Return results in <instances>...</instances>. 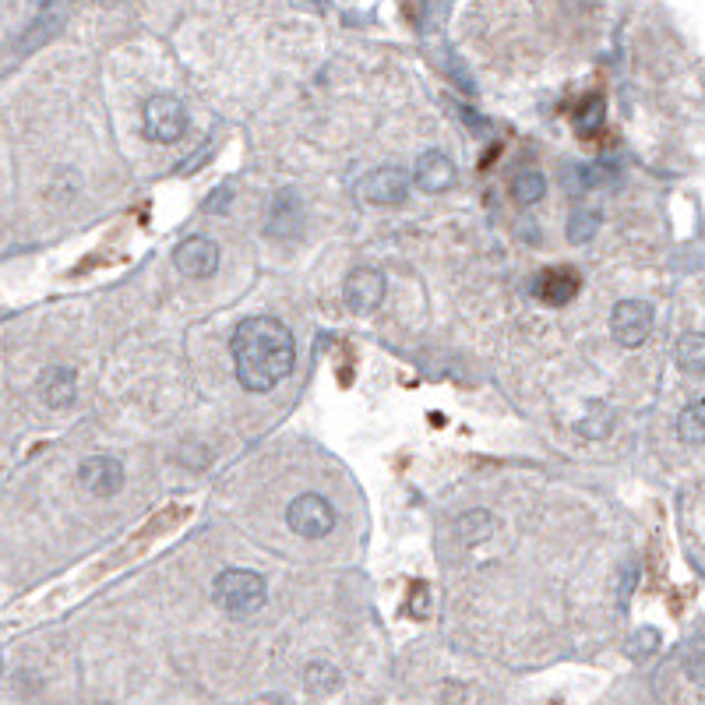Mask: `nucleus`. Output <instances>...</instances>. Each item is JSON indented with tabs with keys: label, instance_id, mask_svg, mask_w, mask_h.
Instances as JSON below:
<instances>
[{
	"label": "nucleus",
	"instance_id": "1",
	"mask_svg": "<svg viewBox=\"0 0 705 705\" xmlns=\"http://www.w3.org/2000/svg\"><path fill=\"white\" fill-rule=\"evenodd\" d=\"M233 364H237V382L247 392H273L282 377L293 371L297 342L293 332L273 314L244 318L233 332Z\"/></svg>",
	"mask_w": 705,
	"mask_h": 705
},
{
	"label": "nucleus",
	"instance_id": "2",
	"mask_svg": "<svg viewBox=\"0 0 705 705\" xmlns=\"http://www.w3.org/2000/svg\"><path fill=\"white\" fill-rule=\"evenodd\" d=\"M212 600L220 603L233 618H247V613H258L268 600V586L258 572L244 568H226L215 575L212 583Z\"/></svg>",
	"mask_w": 705,
	"mask_h": 705
},
{
	"label": "nucleus",
	"instance_id": "3",
	"mask_svg": "<svg viewBox=\"0 0 705 705\" xmlns=\"http://www.w3.org/2000/svg\"><path fill=\"white\" fill-rule=\"evenodd\" d=\"M141 128H145V138H149V141H159V145L180 141V138H184V131H188L184 103L173 99V96H152L149 103H145V110H141Z\"/></svg>",
	"mask_w": 705,
	"mask_h": 705
},
{
	"label": "nucleus",
	"instance_id": "4",
	"mask_svg": "<svg viewBox=\"0 0 705 705\" xmlns=\"http://www.w3.org/2000/svg\"><path fill=\"white\" fill-rule=\"evenodd\" d=\"M286 522L297 536L307 540H321L335 530V509L321 494H300L293 504L286 509Z\"/></svg>",
	"mask_w": 705,
	"mask_h": 705
},
{
	"label": "nucleus",
	"instance_id": "5",
	"mask_svg": "<svg viewBox=\"0 0 705 705\" xmlns=\"http://www.w3.org/2000/svg\"><path fill=\"white\" fill-rule=\"evenodd\" d=\"M649 329H653V307L645 300H621L610 314V332L621 346L635 350L649 339Z\"/></svg>",
	"mask_w": 705,
	"mask_h": 705
},
{
	"label": "nucleus",
	"instance_id": "6",
	"mask_svg": "<svg viewBox=\"0 0 705 705\" xmlns=\"http://www.w3.org/2000/svg\"><path fill=\"white\" fill-rule=\"evenodd\" d=\"M173 265L188 279H212L220 273V244L209 237H188L173 250Z\"/></svg>",
	"mask_w": 705,
	"mask_h": 705
},
{
	"label": "nucleus",
	"instance_id": "7",
	"mask_svg": "<svg viewBox=\"0 0 705 705\" xmlns=\"http://www.w3.org/2000/svg\"><path fill=\"white\" fill-rule=\"evenodd\" d=\"M342 300H346V307L356 314L377 311L385 300V276L377 273V268H356V273H350V279L342 282Z\"/></svg>",
	"mask_w": 705,
	"mask_h": 705
},
{
	"label": "nucleus",
	"instance_id": "8",
	"mask_svg": "<svg viewBox=\"0 0 705 705\" xmlns=\"http://www.w3.org/2000/svg\"><path fill=\"white\" fill-rule=\"evenodd\" d=\"M578 286H583V276L568 265H551L533 279V297L544 300L547 307H565L568 300H575Z\"/></svg>",
	"mask_w": 705,
	"mask_h": 705
},
{
	"label": "nucleus",
	"instance_id": "9",
	"mask_svg": "<svg viewBox=\"0 0 705 705\" xmlns=\"http://www.w3.org/2000/svg\"><path fill=\"white\" fill-rule=\"evenodd\" d=\"M303 197L297 191L276 194L273 209H268V237L273 241H297L303 233Z\"/></svg>",
	"mask_w": 705,
	"mask_h": 705
},
{
	"label": "nucleus",
	"instance_id": "10",
	"mask_svg": "<svg viewBox=\"0 0 705 705\" xmlns=\"http://www.w3.org/2000/svg\"><path fill=\"white\" fill-rule=\"evenodd\" d=\"M78 477L88 494L96 498H114L124 487V462L114 456H93L78 466Z\"/></svg>",
	"mask_w": 705,
	"mask_h": 705
},
{
	"label": "nucleus",
	"instance_id": "11",
	"mask_svg": "<svg viewBox=\"0 0 705 705\" xmlns=\"http://www.w3.org/2000/svg\"><path fill=\"white\" fill-rule=\"evenodd\" d=\"M360 194H364V202L371 205H399L409 194V173L399 167H382L360 184Z\"/></svg>",
	"mask_w": 705,
	"mask_h": 705
},
{
	"label": "nucleus",
	"instance_id": "12",
	"mask_svg": "<svg viewBox=\"0 0 705 705\" xmlns=\"http://www.w3.org/2000/svg\"><path fill=\"white\" fill-rule=\"evenodd\" d=\"M456 184V162H451L445 152L430 149L417 159V188L424 194H445Z\"/></svg>",
	"mask_w": 705,
	"mask_h": 705
},
{
	"label": "nucleus",
	"instance_id": "13",
	"mask_svg": "<svg viewBox=\"0 0 705 705\" xmlns=\"http://www.w3.org/2000/svg\"><path fill=\"white\" fill-rule=\"evenodd\" d=\"M40 395H43V403L53 406V409H64L75 403V371L71 367H50L43 374V385H40Z\"/></svg>",
	"mask_w": 705,
	"mask_h": 705
},
{
	"label": "nucleus",
	"instance_id": "14",
	"mask_svg": "<svg viewBox=\"0 0 705 705\" xmlns=\"http://www.w3.org/2000/svg\"><path fill=\"white\" fill-rule=\"evenodd\" d=\"M547 194V180L540 170H519L512 177V197L519 205H536Z\"/></svg>",
	"mask_w": 705,
	"mask_h": 705
},
{
	"label": "nucleus",
	"instance_id": "15",
	"mask_svg": "<svg viewBox=\"0 0 705 705\" xmlns=\"http://www.w3.org/2000/svg\"><path fill=\"white\" fill-rule=\"evenodd\" d=\"M600 229V212L596 209H575L568 220V241L572 244H589Z\"/></svg>",
	"mask_w": 705,
	"mask_h": 705
},
{
	"label": "nucleus",
	"instance_id": "16",
	"mask_svg": "<svg viewBox=\"0 0 705 705\" xmlns=\"http://www.w3.org/2000/svg\"><path fill=\"white\" fill-rule=\"evenodd\" d=\"M677 364L684 371H692V374H698L705 367V342H702L698 332H688L677 342Z\"/></svg>",
	"mask_w": 705,
	"mask_h": 705
},
{
	"label": "nucleus",
	"instance_id": "17",
	"mask_svg": "<svg viewBox=\"0 0 705 705\" xmlns=\"http://www.w3.org/2000/svg\"><path fill=\"white\" fill-rule=\"evenodd\" d=\"M610 180H613V167H607V162H596V167H575L568 184H572L575 191H589V188L610 184Z\"/></svg>",
	"mask_w": 705,
	"mask_h": 705
},
{
	"label": "nucleus",
	"instance_id": "18",
	"mask_svg": "<svg viewBox=\"0 0 705 705\" xmlns=\"http://www.w3.org/2000/svg\"><path fill=\"white\" fill-rule=\"evenodd\" d=\"M610 430H613V413L603 403H596L589 417L578 420V434H583V438H607Z\"/></svg>",
	"mask_w": 705,
	"mask_h": 705
},
{
	"label": "nucleus",
	"instance_id": "19",
	"mask_svg": "<svg viewBox=\"0 0 705 705\" xmlns=\"http://www.w3.org/2000/svg\"><path fill=\"white\" fill-rule=\"evenodd\" d=\"M575 128H578V135H586V138L603 128V96H589L583 103V110L575 114Z\"/></svg>",
	"mask_w": 705,
	"mask_h": 705
},
{
	"label": "nucleus",
	"instance_id": "20",
	"mask_svg": "<svg viewBox=\"0 0 705 705\" xmlns=\"http://www.w3.org/2000/svg\"><path fill=\"white\" fill-rule=\"evenodd\" d=\"M677 434H681V438L688 441L692 448H698V445H702V438H705V424H702V403H698V399L681 413Z\"/></svg>",
	"mask_w": 705,
	"mask_h": 705
},
{
	"label": "nucleus",
	"instance_id": "21",
	"mask_svg": "<svg viewBox=\"0 0 705 705\" xmlns=\"http://www.w3.org/2000/svg\"><path fill=\"white\" fill-rule=\"evenodd\" d=\"M335 684H339V671L332 663H311V666H307V688H311V692L324 695V692H332Z\"/></svg>",
	"mask_w": 705,
	"mask_h": 705
},
{
	"label": "nucleus",
	"instance_id": "22",
	"mask_svg": "<svg viewBox=\"0 0 705 705\" xmlns=\"http://www.w3.org/2000/svg\"><path fill=\"white\" fill-rule=\"evenodd\" d=\"M448 14H451L448 4H424V8H420V29H424V32L438 29V22H445Z\"/></svg>",
	"mask_w": 705,
	"mask_h": 705
},
{
	"label": "nucleus",
	"instance_id": "23",
	"mask_svg": "<svg viewBox=\"0 0 705 705\" xmlns=\"http://www.w3.org/2000/svg\"><path fill=\"white\" fill-rule=\"evenodd\" d=\"M660 642V635H656V631H639V635H635V642H631V656H645V653H653V645Z\"/></svg>",
	"mask_w": 705,
	"mask_h": 705
},
{
	"label": "nucleus",
	"instance_id": "24",
	"mask_svg": "<svg viewBox=\"0 0 705 705\" xmlns=\"http://www.w3.org/2000/svg\"><path fill=\"white\" fill-rule=\"evenodd\" d=\"M229 209V188H220L209 194V202L202 205V212H226Z\"/></svg>",
	"mask_w": 705,
	"mask_h": 705
}]
</instances>
